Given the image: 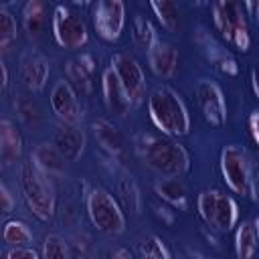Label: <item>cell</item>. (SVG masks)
Segmentation results:
<instances>
[{
    "instance_id": "cell-16",
    "label": "cell",
    "mask_w": 259,
    "mask_h": 259,
    "mask_svg": "<svg viewBox=\"0 0 259 259\" xmlns=\"http://www.w3.org/2000/svg\"><path fill=\"white\" fill-rule=\"evenodd\" d=\"M101 89H103V101H105L107 109H109L113 115L123 117V115L130 111L132 101L127 99V95H125V91H123V87H121V83H119V79H117V75L113 73L111 67H107V69L103 71Z\"/></svg>"
},
{
    "instance_id": "cell-11",
    "label": "cell",
    "mask_w": 259,
    "mask_h": 259,
    "mask_svg": "<svg viewBox=\"0 0 259 259\" xmlns=\"http://www.w3.org/2000/svg\"><path fill=\"white\" fill-rule=\"evenodd\" d=\"M196 101L206 123L221 127L227 119V103L221 87L210 79H200L196 83Z\"/></svg>"
},
{
    "instance_id": "cell-21",
    "label": "cell",
    "mask_w": 259,
    "mask_h": 259,
    "mask_svg": "<svg viewBox=\"0 0 259 259\" xmlns=\"http://www.w3.org/2000/svg\"><path fill=\"white\" fill-rule=\"evenodd\" d=\"M24 30L30 38H38L47 28V4L42 0H30L22 10Z\"/></svg>"
},
{
    "instance_id": "cell-8",
    "label": "cell",
    "mask_w": 259,
    "mask_h": 259,
    "mask_svg": "<svg viewBox=\"0 0 259 259\" xmlns=\"http://www.w3.org/2000/svg\"><path fill=\"white\" fill-rule=\"evenodd\" d=\"M53 36L63 49H81L87 45L89 30L85 18L71 6L59 4L53 12Z\"/></svg>"
},
{
    "instance_id": "cell-32",
    "label": "cell",
    "mask_w": 259,
    "mask_h": 259,
    "mask_svg": "<svg viewBox=\"0 0 259 259\" xmlns=\"http://www.w3.org/2000/svg\"><path fill=\"white\" fill-rule=\"evenodd\" d=\"M6 259H40L32 247H10L6 251Z\"/></svg>"
},
{
    "instance_id": "cell-15",
    "label": "cell",
    "mask_w": 259,
    "mask_h": 259,
    "mask_svg": "<svg viewBox=\"0 0 259 259\" xmlns=\"http://www.w3.org/2000/svg\"><path fill=\"white\" fill-rule=\"evenodd\" d=\"M93 136L97 140V144L101 146V150H105L111 158H117V160H123L125 154H127V144H125V138L123 134L119 132V127L105 119V117H99L93 121Z\"/></svg>"
},
{
    "instance_id": "cell-34",
    "label": "cell",
    "mask_w": 259,
    "mask_h": 259,
    "mask_svg": "<svg viewBox=\"0 0 259 259\" xmlns=\"http://www.w3.org/2000/svg\"><path fill=\"white\" fill-rule=\"evenodd\" d=\"M249 130H251L253 140H255L257 146H259V111H253V113H251V117H249Z\"/></svg>"
},
{
    "instance_id": "cell-12",
    "label": "cell",
    "mask_w": 259,
    "mask_h": 259,
    "mask_svg": "<svg viewBox=\"0 0 259 259\" xmlns=\"http://www.w3.org/2000/svg\"><path fill=\"white\" fill-rule=\"evenodd\" d=\"M51 109L53 113L63 121V123H75L79 125L81 121V103L77 97V91L73 85L65 79L57 81L51 89Z\"/></svg>"
},
{
    "instance_id": "cell-18",
    "label": "cell",
    "mask_w": 259,
    "mask_h": 259,
    "mask_svg": "<svg viewBox=\"0 0 259 259\" xmlns=\"http://www.w3.org/2000/svg\"><path fill=\"white\" fill-rule=\"evenodd\" d=\"M22 158V136L12 119L0 121V160L4 166H14Z\"/></svg>"
},
{
    "instance_id": "cell-33",
    "label": "cell",
    "mask_w": 259,
    "mask_h": 259,
    "mask_svg": "<svg viewBox=\"0 0 259 259\" xmlns=\"http://www.w3.org/2000/svg\"><path fill=\"white\" fill-rule=\"evenodd\" d=\"M12 208H14V198H12L10 190H8V186L0 184V212L8 214V212H12Z\"/></svg>"
},
{
    "instance_id": "cell-20",
    "label": "cell",
    "mask_w": 259,
    "mask_h": 259,
    "mask_svg": "<svg viewBox=\"0 0 259 259\" xmlns=\"http://www.w3.org/2000/svg\"><path fill=\"white\" fill-rule=\"evenodd\" d=\"M154 188H156V194H158L162 200H166L168 204H172L174 208H188V204H190V194H188L186 184H184L178 176L160 178Z\"/></svg>"
},
{
    "instance_id": "cell-6",
    "label": "cell",
    "mask_w": 259,
    "mask_h": 259,
    "mask_svg": "<svg viewBox=\"0 0 259 259\" xmlns=\"http://www.w3.org/2000/svg\"><path fill=\"white\" fill-rule=\"evenodd\" d=\"M212 20L221 36L235 47L237 51H249L251 47V34H249V24L245 18V10L239 2L223 0L212 4Z\"/></svg>"
},
{
    "instance_id": "cell-9",
    "label": "cell",
    "mask_w": 259,
    "mask_h": 259,
    "mask_svg": "<svg viewBox=\"0 0 259 259\" xmlns=\"http://www.w3.org/2000/svg\"><path fill=\"white\" fill-rule=\"evenodd\" d=\"M109 67L117 75L127 99L132 101V105L144 101V97H146V77H144L142 65L136 61V57L125 53V51L113 53Z\"/></svg>"
},
{
    "instance_id": "cell-29",
    "label": "cell",
    "mask_w": 259,
    "mask_h": 259,
    "mask_svg": "<svg viewBox=\"0 0 259 259\" xmlns=\"http://www.w3.org/2000/svg\"><path fill=\"white\" fill-rule=\"evenodd\" d=\"M138 259H172L160 237L148 235L138 245Z\"/></svg>"
},
{
    "instance_id": "cell-30",
    "label": "cell",
    "mask_w": 259,
    "mask_h": 259,
    "mask_svg": "<svg viewBox=\"0 0 259 259\" xmlns=\"http://www.w3.org/2000/svg\"><path fill=\"white\" fill-rule=\"evenodd\" d=\"M117 190H119V194H121L123 206L138 214L140 208H142V196H140V190H138L136 182L132 180V176H121V180H119V184H117Z\"/></svg>"
},
{
    "instance_id": "cell-14",
    "label": "cell",
    "mask_w": 259,
    "mask_h": 259,
    "mask_svg": "<svg viewBox=\"0 0 259 259\" xmlns=\"http://www.w3.org/2000/svg\"><path fill=\"white\" fill-rule=\"evenodd\" d=\"M85 142H87L85 132L79 125H75V123H63V121L57 123L55 134H53V144L65 156L67 162H75L83 154Z\"/></svg>"
},
{
    "instance_id": "cell-19",
    "label": "cell",
    "mask_w": 259,
    "mask_h": 259,
    "mask_svg": "<svg viewBox=\"0 0 259 259\" xmlns=\"http://www.w3.org/2000/svg\"><path fill=\"white\" fill-rule=\"evenodd\" d=\"M30 160L47 174V176H55V174H63L65 172V156L57 150V146L53 142H42L32 150Z\"/></svg>"
},
{
    "instance_id": "cell-17",
    "label": "cell",
    "mask_w": 259,
    "mask_h": 259,
    "mask_svg": "<svg viewBox=\"0 0 259 259\" xmlns=\"http://www.w3.org/2000/svg\"><path fill=\"white\" fill-rule=\"evenodd\" d=\"M148 65L154 75H158L162 79H170L178 71V53L170 42L158 40L148 51Z\"/></svg>"
},
{
    "instance_id": "cell-35",
    "label": "cell",
    "mask_w": 259,
    "mask_h": 259,
    "mask_svg": "<svg viewBox=\"0 0 259 259\" xmlns=\"http://www.w3.org/2000/svg\"><path fill=\"white\" fill-rule=\"evenodd\" d=\"M251 87H253V91H255V95H257V99H259V63L253 67V71H251Z\"/></svg>"
},
{
    "instance_id": "cell-25",
    "label": "cell",
    "mask_w": 259,
    "mask_h": 259,
    "mask_svg": "<svg viewBox=\"0 0 259 259\" xmlns=\"http://www.w3.org/2000/svg\"><path fill=\"white\" fill-rule=\"evenodd\" d=\"M91 75H93V63L85 65V57L67 63L69 83L71 85H77V89L81 93H89L91 91Z\"/></svg>"
},
{
    "instance_id": "cell-5",
    "label": "cell",
    "mask_w": 259,
    "mask_h": 259,
    "mask_svg": "<svg viewBox=\"0 0 259 259\" xmlns=\"http://www.w3.org/2000/svg\"><path fill=\"white\" fill-rule=\"evenodd\" d=\"M85 206H87V214H89L91 225L99 233L113 237V235H119L125 231L123 208L119 206V202L115 200V196L109 190H105L101 186L91 188L87 194Z\"/></svg>"
},
{
    "instance_id": "cell-27",
    "label": "cell",
    "mask_w": 259,
    "mask_h": 259,
    "mask_svg": "<svg viewBox=\"0 0 259 259\" xmlns=\"http://www.w3.org/2000/svg\"><path fill=\"white\" fill-rule=\"evenodd\" d=\"M14 109L20 117V121L24 125H36L40 119H42V111H40V105L36 103V99L32 97H26V95H18L16 101H14Z\"/></svg>"
},
{
    "instance_id": "cell-10",
    "label": "cell",
    "mask_w": 259,
    "mask_h": 259,
    "mask_svg": "<svg viewBox=\"0 0 259 259\" xmlns=\"http://www.w3.org/2000/svg\"><path fill=\"white\" fill-rule=\"evenodd\" d=\"M93 28L103 40H117L125 24V6L119 0H101L91 12Z\"/></svg>"
},
{
    "instance_id": "cell-13",
    "label": "cell",
    "mask_w": 259,
    "mask_h": 259,
    "mask_svg": "<svg viewBox=\"0 0 259 259\" xmlns=\"http://www.w3.org/2000/svg\"><path fill=\"white\" fill-rule=\"evenodd\" d=\"M18 69H20V79H22L26 89H30L34 93L45 89L49 73H51V67H49V61L40 53L24 51L20 55V67Z\"/></svg>"
},
{
    "instance_id": "cell-24",
    "label": "cell",
    "mask_w": 259,
    "mask_h": 259,
    "mask_svg": "<svg viewBox=\"0 0 259 259\" xmlns=\"http://www.w3.org/2000/svg\"><path fill=\"white\" fill-rule=\"evenodd\" d=\"M150 8L154 10V14L158 16L160 24L170 30V32H176L180 28V22H182V14H180V8L178 4L170 2V0H154L150 2Z\"/></svg>"
},
{
    "instance_id": "cell-23",
    "label": "cell",
    "mask_w": 259,
    "mask_h": 259,
    "mask_svg": "<svg viewBox=\"0 0 259 259\" xmlns=\"http://www.w3.org/2000/svg\"><path fill=\"white\" fill-rule=\"evenodd\" d=\"M2 239L8 247H32L34 235L30 231V227L20 221V219H10L4 223L2 229Z\"/></svg>"
},
{
    "instance_id": "cell-22",
    "label": "cell",
    "mask_w": 259,
    "mask_h": 259,
    "mask_svg": "<svg viewBox=\"0 0 259 259\" xmlns=\"http://www.w3.org/2000/svg\"><path fill=\"white\" fill-rule=\"evenodd\" d=\"M235 251L239 259H253L259 251L257 229L253 221H243L235 235Z\"/></svg>"
},
{
    "instance_id": "cell-36",
    "label": "cell",
    "mask_w": 259,
    "mask_h": 259,
    "mask_svg": "<svg viewBox=\"0 0 259 259\" xmlns=\"http://www.w3.org/2000/svg\"><path fill=\"white\" fill-rule=\"evenodd\" d=\"M113 259H136V257L132 255L130 249H123V247H121V249H117V251L113 253Z\"/></svg>"
},
{
    "instance_id": "cell-28",
    "label": "cell",
    "mask_w": 259,
    "mask_h": 259,
    "mask_svg": "<svg viewBox=\"0 0 259 259\" xmlns=\"http://www.w3.org/2000/svg\"><path fill=\"white\" fill-rule=\"evenodd\" d=\"M42 259H73L71 245L59 235H47L42 241Z\"/></svg>"
},
{
    "instance_id": "cell-3",
    "label": "cell",
    "mask_w": 259,
    "mask_h": 259,
    "mask_svg": "<svg viewBox=\"0 0 259 259\" xmlns=\"http://www.w3.org/2000/svg\"><path fill=\"white\" fill-rule=\"evenodd\" d=\"M32 160L22 162L18 168V186L28 210L38 221H51L57 208V194L53 182Z\"/></svg>"
},
{
    "instance_id": "cell-26",
    "label": "cell",
    "mask_w": 259,
    "mask_h": 259,
    "mask_svg": "<svg viewBox=\"0 0 259 259\" xmlns=\"http://www.w3.org/2000/svg\"><path fill=\"white\" fill-rule=\"evenodd\" d=\"M132 38H134V45L142 51H150L158 40H156V30L152 26V22L144 16H136L132 20Z\"/></svg>"
},
{
    "instance_id": "cell-38",
    "label": "cell",
    "mask_w": 259,
    "mask_h": 259,
    "mask_svg": "<svg viewBox=\"0 0 259 259\" xmlns=\"http://www.w3.org/2000/svg\"><path fill=\"white\" fill-rule=\"evenodd\" d=\"M253 223H255V229H257V241H259V217H257Z\"/></svg>"
},
{
    "instance_id": "cell-2",
    "label": "cell",
    "mask_w": 259,
    "mask_h": 259,
    "mask_svg": "<svg viewBox=\"0 0 259 259\" xmlns=\"http://www.w3.org/2000/svg\"><path fill=\"white\" fill-rule=\"evenodd\" d=\"M148 113L152 123L170 138L186 136L190 130V115L178 91L170 85H158L148 95Z\"/></svg>"
},
{
    "instance_id": "cell-37",
    "label": "cell",
    "mask_w": 259,
    "mask_h": 259,
    "mask_svg": "<svg viewBox=\"0 0 259 259\" xmlns=\"http://www.w3.org/2000/svg\"><path fill=\"white\" fill-rule=\"evenodd\" d=\"M0 69H2V87H6L8 85V69H6V63L4 61L0 63Z\"/></svg>"
},
{
    "instance_id": "cell-31",
    "label": "cell",
    "mask_w": 259,
    "mask_h": 259,
    "mask_svg": "<svg viewBox=\"0 0 259 259\" xmlns=\"http://www.w3.org/2000/svg\"><path fill=\"white\" fill-rule=\"evenodd\" d=\"M14 40H16V18L6 8H0V49L6 51Z\"/></svg>"
},
{
    "instance_id": "cell-4",
    "label": "cell",
    "mask_w": 259,
    "mask_h": 259,
    "mask_svg": "<svg viewBox=\"0 0 259 259\" xmlns=\"http://www.w3.org/2000/svg\"><path fill=\"white\" fill-rule=\"evenodd\" d=\"M196 210L202 223L217 233H229L239 219V206L231 194L219 188H204L196 196Z\"/></svg>"
},
{
    "instance_id": "cell-7",
    "label": "cell",
    "mask_w": 259,
    "mask_h": 259,
    "mask_svg": "<svg viewBox=\"0 0 259 259\" xmlns=\"http://www.w3.org/2000/svg\"><path fill=\"white\" fill-rule=\"evenodd\" d=\"M221 174L227 186L237 194H251L255 186L253 158L243 146L231 144L221 152Z\"/></svg>"
},
{
    "instance_id": "cell-1",
    "label": "cell",
    "mask_w": 259,
    "mask_h": 259,
    "mask_svg": "<svg viewBox=\"0 0 259 259\" xmlns=\"http://www.w3.org/2000/svg\"><path fill=\"white\" fill-rule=\"evenodd\" d=\"M134 148L140 160L160 176H182L190 170V154L182 144L164 134L142 132L134 138Z\"/></svg>"
}]
</instances>
